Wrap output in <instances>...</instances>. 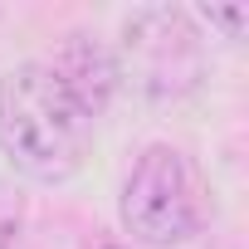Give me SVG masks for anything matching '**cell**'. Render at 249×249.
Segmentation results:
<instances>
[{
    "label": "cell",
    "mask_w": 249,
    "mask_h": 249,
    "mask_svg": "<svg viewBox=\"0 0 249 249\" xmlns=\"http://www.w3.org/2000/svg\"><path fill=\"white\" fill-rule=\"evenodd\" d=\"M93 122L98 117L88 103L44 59H30L0 78V152L39 186H59L83 166Z\"/></svg>",
    "instance_id": "6da1fadb"
},
{
    "label": "cell",
    "mask_w": 249,
    "mask_h": 249,
    "mask_svg": "<svg viewBox=\"0 0 249 249\" xmlns=\"http://www.w3.org/2000/svg\"><path fill=\"white\" fill-rule=\"evenodd\" d=\"M205 215H210V186H205L196 157L171 142L142 147V157L132 161L122 196H117V220H122L127 244L176 249L200 234Z\"/></svg>",
    "instance_id": "7a4b0ae2"
},
{
    "label": "cell",
    "mask_w": 249,
    "mask_h": 249,
    "mask_svg": "<svg viewBox=\"0 0 249 249\" xmlns=\"http://www.w3.org/2000/svg\"><path fill=\"white\" fill-rule=\"evenodd\" d=\"M122 39H127V59H132V73L142 78V88L171 93V88L196 83L200 49H196V30H191L186 10H171V5L137 10L122 25Z\"/></svg>",
    "instance_id": "3957f363"
},
{
    "label": "cell",
    "mask_w": 249,
    "mask_h": 249,
    "mask_svg": "<svg viewBox=\"0 0 249 249\" xmlns=\"http://www.w3.org/2000/svg\"><path fill=\"white\" fill-rule=\"evenodd\" d=\"M44 64L88 103L93 117L112 103V93H117V83H122V59H117L103 39H93V35H69L64 44H54V49L44 54Z\"/></svg>",
    "instance_id": "277c9868"
},
{
    "label": "cell",
    "mask_w": 249,
    "mask_h": 249,
    "mask_svg": "<svg viewBox=\"0 0 249 249\" xmlns=\"http://www.w3.org/2000/svg\"><path fill=\"white\" fill-rule=\"evenodd\" d=\"M20 230H25V205L10 186H0V249H20Z\"/></svg>",
    "instance_id": "5b68a950"
},
{
    "label": "cell",
    "mask_w": 249,
    "mask_h": 249,
    "mask_svg": "<svg viewBox=\"0 0 249 249\" xmlns=\"http://www.w3.org/2000/svg\"><path fill=\"white\" fill-rule=\"evenodd\" d=\"M200 15H205L210 25H220L230 39H239V35H244V25H249V10H244V5H205Z\"/></svg>",
    "instance_id": "8992f818"
},
{
    "label": "cell",
    "mask_w": 249,
    "mask_h": 249,
    "mask_svg": "<svg viewBox=\"0 0 249 249\" xmlns=\"http://www.w3.org/2000/svg\"><path fill=\"white\" fill-rule=\"evenodd\" d=\"M98 249H137V244H117V239H107V244H98Z\"/></svg>",
    "instance_id": "52a82bcc"
}]
</instances>
